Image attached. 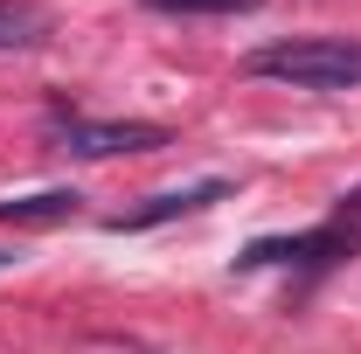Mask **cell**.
Listing matches in <instances>:
<instances>
[{"label": "cell", "mask_w": 361, "mask_h": 354, "mask_svg": "<svg viewBox=\"0 0 361 354\" xmlns=\"http://www.w3.org/2000/svg\"><path fill=\"white\" fill-rule=\"evenodd\" d=\"M77 216V188H35V195H14L0 202V229H49V222Z\"/></svg>", "instance_id": "obj_4"}, {"label": "cell", "mask_w": 361, "mask_h": 354, "mask_svg": "<svg viewBox=\"0 0 361 354\" xmlns=\"http://www.w3.org/2000/svg\"><path fill=\"white\" fill-rule=\"evenodd\" d=\"M7 264H14V250H0V271H7Z\"/></svg>", "instance_id": "obj_7"}, {"label": "cell", "mask_w": 361, "mask_h": 354, "mask_svg": "<svg viewBox=\"0 0 361 354\" xmlns=\"http://www.w3.org/2000/svg\"><path fill=\"white\" fill-rule=\"evenodd\" d=\"M250 77L292 90H361V42L355 35H292L250 56Z\"/></svg>", "instance_id": "obj_1"}, {"label": "cell", "mask_w": 361, "mask_h": 354, "mask_svg": "<svg viewBox=\"0 0 361 354\" xmlns=\"http://www.w3.org/2000/svg\"><path fill=\"white\" fill-rule=\"evenodd\" d=\"M49 35V14L35 0H0V49H35Z\"/></svg>", "instance_id": "obj_5"}, {"label": "cell", "mask_w": 361, "mask_h": 354, "mask_svg": "<svg viewBox=\"0 0 361 354\" xmlns=\"http://www.w3.org/2000/svg\"><path fill=\"white\" fill-rule=\"evenodd\" d=\"M153 14H257L264 0H146Z\"/></svg>", "instance_id": "obj_6"}, {"label": "cell", "mask_w": 361, "mask_h": 354, "mask_svg": "<svg viewBox=\"0 0 361 354\" xmlns=\"http://www.w3.org/2000/svg\"><path fill=\"white\" fill-rule=\"evenodd\" d=\"M49 133L63 153H84V160H111V153H153L167 146V126L153 118H84V111H49Z\"/></svg>", "instance_id": "obj_2"}, {"label": "cell", "mask_w": 361, "mask_h": 354, "mask_svg": "<svg viewBox=\"0 0 361 354\" xmlns=\"http://www.w3.org/2000/svg\"><path fill=\"white\" fill-rule=\"evenodd\" d=\"M229 181H188V188H167V195H146L139 209H126V216H111L104 229H153V222H174V216H195V209H209V202H223Z\"/></svg>", "instance_id": "obj_3"}]
</instances>
